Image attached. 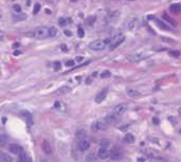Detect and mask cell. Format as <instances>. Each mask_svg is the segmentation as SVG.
<instances>
[{"instance_id": "cell-1", "label": "cell", "mask_w": 181, "mask_h": 162, "mask_svg": "<svg viewBox=\"0 0 181 162\" xmlns=\"http://www.w3.org/2000/svg\"><path fill=\"white\" fill-rule=\"evenodd\" d=\"M106 46H109V38L93 40L92 43H90L89 48L94 51H102L106 48Z\"/></svg>"}, {"instance_id": "cell-2", "label": "cell", "mask_w": 181, "mask_h": 162, "mask_svg": "<svg viewBox=\"0 0 181 162\" xmlns=\"http://www.w3.org/2000/svg\"><path fill=\"white\" fill-rule=\"evenodd\" d=\"M27 35H30L31 37H35L38 39H44L49 37V28H38L32 32L27 33Z\"/></svg>"}, {"instance_id": "cell-3", "label": "cell", "mask_w": 181, "mask_h": 162, "mask_svg": "<svg viewBox=\"0 0 181 162\" xmlns=\"http://www.w3.org/2000/svg\"><path fill=\"white\" fill-rule=\"evenodd\" d=\"M124 40H125V36L122 35V34H118V35L109 37V48H110V50L116 49L117 47L120 46Z\"/></svg>"}, {"instance_id": "cell-4", "label": "cell", "mask_w": 181, "mask_h": 162, "mask_svg": "<svg viewBox=\"0 0 181 162\" xmlns=\"http://www.w3.org/2000/svg\"><path fill=\"white\" fill-rule=\"evenodd\" d=\"M146 57H147V54L144 53H133L130 55H127V59L131 63H138L142 59H145Z\"/></svg>"}, {"instance_id": "cell-5", "label": "cell", "mask_w": 181, "mask_h": 162, "mask_svg": "<svg viewBox=\"0 0 181 162\" xmlns=\"http://www.w3.org/2000/svg\"><path fill=\"white\" fill-rule=\"evenodd\" d=\"M109 157H110L111 160H121L123 157V152H121L120 148L114 147L109 152Z\"/></svg>"}, {"instance_id": "cell-6", "label": "cell", "mask_w": 181, "mask_h": 162, "mask_svg": "<svg viewBox=\"0 0 181 162\" xmlns=\"http://www.w3.org/2000/svg\"><path fill=\"white\" fill-rule=\"evenodd\" d=\"M120 114H109L105 118V121L107 122V124H110V125H114V124H118L120 122Z\"/></svg>"}, {"instance_id": "cell-7", "label": "cell", "mask_w": 181, "mask_h": 162, "mask_svg": "<svg viewBox=\"0 0 181 162\" xmlns=\"http://www.w3.org/2000/svg\"><path fill=\"white\" fill-rule=\"evenodd\" d=\"M107 95H108V88H104V89L101 90V91H100L99 93L95 95V102H97V104L102 103V102L106 99Z\"/></svg>"}, {"instance_id": "cell-8", "label": "cell", "mask_w": 181, "mask_h": 162, "mask_svg": "<svg viewBox=\"0 0 181 162\" xmlns=\"http://www.w3.org/2000/svg\"><path fill=\"white\" fill-rule=\"evenodd\" d=\"M9 150H10L11 152H13V154H15V155H18V156L21 155L22 152H24L23 148H22L21 146L17 145V144H11V145L9 146Z\"/></svg>"}, {"instance_id": "cell-9", "label": "cell", "mask_w": 181, "mask_h": 162, "mask_svg": "<svg viewBox=\"0 0 181 162\" xmlns=\"http://www.w3.org/2000/svg\"><path fill=\"white\" fill-rule=\"evenodd\" d=\"M77 146H78L80 150H82V152H85V150H87L88 148L90 147V142L88 140H86V139H82V140H78Z\"/></svg>"}, {"instance_id": "cell-10", "label": "cell", "mask_w": 181, "mask_h": 162, "mask_svg": "<svg viewBox=\"0 0 181 162\" xmlns=\"http://www.w3.org/2000/svg\"><path fill=\"white\" fill-rule=\"evenodd\" d=\"M107 122L105 120H101V121H97L92 125V129L93 130H99V129H105L107 127Z\"/></svg>"}, {"instance_id": "cell-11", "label": "cell", "mask_w": 181, "mask_h": 162, "mask_svg": "<svg viewBox=\"0 0 181 162\" xmlns=\"http://www.w3.org/2000/svg\"><path fill=\"white\" fill-rule=\"evenodd\" d=\"M126 110H127V104H125V103H121V104L117 105V106L114 107V114H125Z\"/></svg>"}, {"instance_id": "cell-12", "label": "cell", "mask_w": 181, "mask_h": 162, "mask_svg": "<svg viewBox=\"0 0 181 162\" xmlns=\"http://www.w3.org/2000/svg\"><path fill=\"white\" fill-rule=\"evenodd\" d=\"M20 116H21V118H23L24 121L29 124V126H31L33 124V117H32V114L29 111H21L20 112Z\"/></svg>"}, {"instance_id": "cell-13", "label": "cell", "mask_w": 181, "mask_h": 162, "mask_svg": "<svg viewBox=\"0 0 181 162\" xmlns=\"http://www.w3.org/2000/svg\"><path fill=\"white\" fill-rule=\"evenodd\" d=\"M41 148L44 150V152L46 155H51L52 154V147H51V144L49 143V141L45 140L41 144Z\"/></svg>"}, {"instance_id": "cell-14", "label": "cell", "mask_w": 181, "mask_h": 162, "mask_svg": "<svg viewBox=\"0 0 181 162\" xmlns=\"http://www.w3.org/2000/svg\"><path fill=\"white\" fill-rule=\"evenodd\" d=\"M97 156H99L101 159H106V158L109 157V150H107L105 147L100 148L99 152H97Z\"/></svg>"}, {"instance_id": "cell-15", "label": "cell", "mask_w": 181, "mask_h": 162, "mask_svg": "<svg viewBox=\"0 0 181 162\" xmlns=\"http://www.w3.org/2000/svg\"><path fill=\"white\" fill-rule=\"evenodd\" d=\"M13 159L11 156H9L7 154L3 152H0V162H12Z\"/></svg>"}, {"instance_id": "cell-16", "label": "cell", "mask_w": 181, "mask_h": 162, "mask_svg": "<svg viewBox=\"0 0 181 162\" xmlns=\"http://www.w3.org/2000/svg\"><path fill=\"white\" fill-rule=\"evenodd\" d=\"M169 10H171V13H175V14H179V13L181 12V4H180V3H174V4H171V5Z\"/></svg>"}, {"instance_id": "cell-17", "label": "cell", "mask_w": 181, "mask_h": 162, "mask_svg": "<svg viewBox=\"0 0 181 162\" xmlns=\"http://www.w3.org/2000/svg\"><path fill=\"white\" fill-rule=\"evenodd\" d=\"M71 91V87H69V86H63V87H60L59 89L56 90V93L57 95H66V93H68V92Z\"/></svg>"}, {"instance_id": "cell-18", "label": "cell", "mask_w": 181, "mask_h": 162, "mask_svg": "<svg viewBox=\"0 0 181 162\" xmlns=\"http://www.w3.org/2000/svg\"><path fill=\"white\" fill-rule=\"evenodd\" d=\"M145 154L148 156L149 158H152V159H157V158H161L159 156V154H158L157 152H155V150H146L145 152Z\"/></svg>"}, {"instance_id": "cell-19", "label": "cell", "mask_w": 181, "mask_h": 162, "mask_svg": "<svg viewBox=\"0 0 181 162\" xmlns=\"http://www.w3.org/2000/svg\"><path fill=\"white\" fill-rule=\"evenodd\" d=\"M156 24H157L158 27L160 28V29L161 30H165V31H169V26H167L166 23H165V22H163V21H161V20H156Z\"/></svg>"}, {"instance_id": "cell-20", "label": "cell", "mask_w": 181, "mask_h": 162, "mask_svg": "<svg viewBox=\"0 0 181 162\" xmlns=\"http://www.w3.org/2000/svg\"><path fill=\"white\" fill-rule=\"evenodd\" d=\"M135 140H136L135 136L131 135V133H126L125 137H124V141H125L126 143H129V144L135 142Z\"/></svg>"}, {"instance_id": "cell-21", "label": "cell", "mask_w": 181, "mask_h": 162, "mask_svg": "<svg viewBox=\"0 0 181 162\" xmlns=\"http://www.w3.org/2000/svg\"><path fill=\"white\" fill-rule=\"evenodd\" d=\"M127 95H128V97H140V92L137 91V90H135V89H128Z\"/></svg>"}, {"instance_id": "cell-22", "label": "cell", "mask_w": 181, "mask_h": 162, "mask_svg": "<svg viewBox=\"0 0 181 162\" xmlns=\"http://www.w3.org/2000/svg\"><path fill=\"white\" fill-rule=\"evenodd\" d=\"M7 141H9V138H7V135H0V147L5 146Z\"/></svg>"}, {"instance_id": "cell-23", "label": "cell", "mask_w": 181, "mask_h": 162, "mask_svg": "<svg viewBox=\"0 0 181 162\" xmlns=\"http://www.w3.org/2000/svg\"><path fill=\"white\" fill-rule=\"evenodd\" d=\"M19 157H20V161H21V162H32L31 157H29V156L26 154V152H22Z\"/></svg>"}, {"instance_id": "cell-24", "label": "cell", "mask_w": 181, "mask_h": 162, "mask_svg": "<svg viewBox=\"0 0 181 162\" xmlns=\"http://www.w3.org/2000/svg\"><path fill=\"white\" fill-rule=\"evenodd\" d=\"M56 34H57V30H56V28H54V27L49 28V37H55Z\"/></svg>"}, {"instance_id": "cell-25", "label": "cell", "mask_w": 181, "mask_h": 162, "mask_svg": "<svg viewBox=\"0 0 181 162\" xmlns=\"http://www.w3.org/2000/svg\"><path fill=\"white\" fill-rule=\"evenodd\" d=\"M162 18H163V19H165V20H166V21L171 22V24H174V26H175V24H176V22H175L174 20L171 19V17H169V15L166 14V13H165V14H163V15H162Z\"/></svg>"}, {"instance_id": "cell-26", "label": "cell", "mask_w": 181, "mask_h": 162, "mask_svg": "<svg viewBox=\"0 0 181 162\" xmlns=\"http://www.w3.org/2000/svg\"><path fill=\"white\" fill-rule=\"evenodd\" d=\"M76 137L80 139V140H82V139H85V137H86V131H84V130L77 131V133H76Z\"/></svg>"}, {"instance_id": "cell-27", "label": "cell", "mask_w": 181, "mask_h": 162, "mask_svg": "<svg viewBox=\"0 0 181 162\" xmlns=\"http://www.w3.org/2000/svg\"><path fill=\"white\" fill-rule=\"evenodd\" d=\"M94 21H95V17H94V16H90V17H88L87 19H86V22H87V23L89 24V26L93 24Z\"/></svg>"}, {"instance_id": "cell-28", "label": "cell", "mask_w": 181, "mask_h": 162, "mask_svg": "<svg viewBox=\"0 0 181 162\" xmlns=\"http://www.w3.org/2000/svg\"><path fill=\"white\" fill-rule=\"evenodd\" d=\"M14 18H15V20H18V21H19V20L26 19V18H27V16H26L24 14H20V13H19V14L17 15V16H15Z\"/></svg>"}, {"instance_id": "cell-29", "label": "cell", "mask_w": 181, "mask_h": 162, "mask_svg": "<svg viewBox=\"0 0 181 162\" xmlns=\"http://www.w3.org/2000/svg\"><path fill=\"white\" fill-rule=\"evenodd\" d=\"M13 10H14L15 13H18V14H19V13L21 12V7H20L19 4H14V7H13Z\"/></svg>"}, {"instance_id": "cell-30", "label": "cell", "mask_w": 181, "mask_h": 162, "mask_svg": "<svg viewBox=\"0 0 181 162\" xmlns=\"http://www.w3.org/2000/svg\"><path fill=\"white\" fill-rule=\"evenodd\" d=\"M39 10H40V4H39V3H36V4L34 5L33 13H34V14H37V13L39 12Z\"/></svg>"}, {"instance_id": "cell-31", "label": "cell", "mask_w": 181, "mask_h": 162, "mask_svg": "<svg viewBox=\"0 0 181 162\" xmlns=\"http://www.w3.org/2000/svg\"><path fill=\"white\" fill-rule=\"evenodd\" d=\"M67 23H68V20L65 19V18H59V20H58V24H59V26H66Z\"/></svg>"}, {"instance_id": "cell-32", "label": "cell", "mask_w": 181, "mask_h": 162, "mask_svg": "<svg viewBox=\"0 0 181 162\" xmlns=\"http://www.w3.org/2000/svg\"><path fill=\"white\" fill-rule=\"evenodd\" d=\"M169 54H171V56H174V57H179V56H180V52H179V51H171Z\"/></svg>"}, {"instance_id": "cell-33", "label": "cell", "mask_w": 181, "mask_h": 162, "mask_svg": "<svg viewBox=\"0 0 181 162\" xmlns=\"http://www.w3.org/2000/svg\"><path fill=\"white\" fill-rule=\"evenodd\" d=\"M77 33H78V36H80V37H84L85 36V31L83 30V28H78V30H77Z\"/></svg>"}, {"instance_id": "cell-34", "label": "cell", "mask_w": 181, "mask_h": 162, "mask_svg": "<svg viewBox=\"0 0 181 162\" xmlns=\"http://www.w3.org/2000/svg\"><path fill=\"white\" fill-rule=\"evenodd\" d=\"M110 72H109V71H105V72H103L101 74V78H109V76H110Z\"/></svg>"}, {"instance_id": "cell-35", "label": "cell", "mask_w": 181, "mask_h": 162, "mask_svg": "<svg viewBox=\"0 0 181 162\" xmlns=\"http://www.w3.org/2000/svg\"><path fill=\"white\" fill-rule=\"evenodd\" d=\"M53 66H54V69H55V70H59V69H60V63H59V62H55V63L53 64Z\"/></svg>"}, {"instance_id": "cell-36", "label": "cell", "mask_w": 181, "mask_h": 162, "mask_svg": "<svg viewBox=\"0 0 181 162\" xmlns=\"http://www.w3.org/2000/svg\"><path fill=\"white\" fill-rule=\"evenodd\" d=\"M74 65V61H68V62H66V66L67 67H72V66Z\"/></svg>"}, {"instance_id": "cell-37", "label": "cell", "mask_w": 181, "mask_h": 162, "mask_svg": "<svg viewBox=\"0 0 181 162\" xmlns=\"http://www.w3.org/2000/svg\"><path fill=\"white\" fill-rule=\"evenodd\" d=\"M152 123H154L155 125H159V124H160V120L158 118H152Z\"/></svg>"}, {"instance_id": "cell-38", "label": "cell", "mask_w": 181, "mask_h": 162, "mask_svg": "<svg viewBox=\"0 0 181 162\" xmlns=\"http://www.w3.org/2000/svg\"><path fill=\"white\" fill-rule=\"evenodd\" d=\"M65 34L67 35L68 37L72 36V33H71V31H69V30H65Z\"/></svg>"}, {"instance_id": "cell-39", "label": "cell", "mask_w": 181, "mask_h": 162, "mask_svg": "<svg viewBox=\"0 0 181 162\" xmlns=\"http://www.w3.org/2000/svg\"><path fill=\"white\" fill-rule=\"evenodd\" d=\"M62 50H63V51H67L68 49H67V47H66L65 45H62Z\"/></svg>"}, {"instance_id": "cell-40", "label": "cell", "mask_w": 181, "mask_h": 162, "mask_svg": "<svg viewBox=\"0 0 181 162\" xmlns=\"http://www.w3.org/2000/svg\"><path fill=\"white\" fill-rule=\"evenodd\" d=\"M36 162H46L45 159H41V158H38V160H36Z\"/></svg>"}, {"instance_id": "cell-41", "label": "cell", "mask_w": 181, "mask_h": 162, "mask_svg": "<svg viewBox=\"0 0 181 162\" xmlns=\"http://www.w3.org/2000/svg\"><path fill=\"white\" fill-rule=\"evenodd\" d=\"M48 1H49L50 3H55L56 1H57V0H48Z\"/></svg>"}, {"instance_id": "cell-42", "label": "cell", "mask_w": 181, "mask_h": 162, "mask_svg": "<svg viewBox=\"0 0 181 162\" xmlns=\"http://www.w3.org/2000/svg\"><path fill=\"white\" fill-rule=\"evenodd\" d=\"M138 162H144V159H143V158H139V159H138Z\"/></svg>"}, {"instance_id": "cell-43", "label": "cell", "mask_w": 181, "mask_h": 162, "mask_svg": "<svg viewBox=\"0 0 181 162\" xmlns=\"http://www.w3.org/2000/svg\"><path fill=\"white\" fill-rule=\"evenodd\" d=\"M178 114H179V116L181 117V108H179V109H178Z\"/></svg>"}, {"instance_id": "cell-44", "label": "cell", "mask_w": 181, "mask_h": 162, "mask_svg": "<svg viewBox=\"0 0 181 162\" xmlns=\"http://www.w3.org/2000/svg\"><path fill=\"white\" fill-rule=\"evenodd\" d=\"M14 54H15V55H18V54H20V52H19V51H16Z\"/></svg>"}, {"instance_id": "cell-45", "label": "cell", "mask_w": 181, "mask_h": 162, "mask_svg": "<svg viewBox=\"0 0 181 162\" xmlns=\"http://www.w3.org/2000/svg\"><path fill=\"white\" fill-rule=\"evenodd\" d=\"M13 47H14V48H17V47H19V44H15Z\"/></svg>"}, {"instance_id": "cell-46", "label": "cell", "mask_w": 181, "mask_h": 162, "mask_svg": "<svg viewBox=\"0 0 181 162\" xmlns=\"http://www.w3.org/2000/svg\"><path fill=\"white\" fill-rule=\"evenodd\" d=\"M179 133H181V129H180V130H179Z\"/></svg>"}, {"instance_id": "cell-47", "label": "cell", "mask_w": 181, "mask_h": 162, "mask_svg": "<svg viewBox=\"0 0 181 162\" xmlns=\"http://www.w3.org/2000/svg\"><path fill=\"white\" fill-rule=\"evenodd\" d=\"M129 1H133V0H129Z\"/></svg>"}]
</instances>
